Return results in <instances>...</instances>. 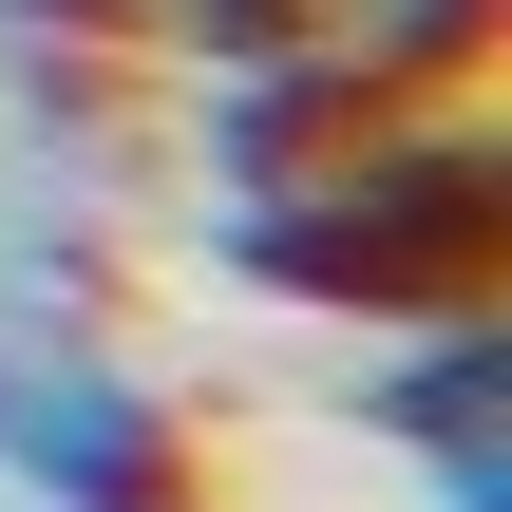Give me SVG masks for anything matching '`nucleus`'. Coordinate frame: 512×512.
Returning <instances> with one entry per match:
<instances>
[{
  "label": "nucleus",
  "instance_id": "f03ea898",
  "mask_svg": "<svg viewBox=\"0 0 512 512\" xmlns=\"http://www.w3.org/2000/svg\"><path fill=\"white\" fill-rule=\"evenodd\" d=\"M0 494H38V512H209V437L114 342V304H19L0 285Z\"/></svg>",
  "mask_w": 512,
  "mask_h": 512
},
{
  "label": "nucleus",
  "instance_id": "20e7f679",
  "mask_svg": "<svg viewBox=\"0 0 512 512\" xmlns=\"http://www.w3.org/2000/svg\"><path fill=\"white\" fill-rule=\"evenodd\" d=\"M342 0H133V38H171V57H266V38H323Z\"/></svg>",
  "mask_w": 512,
  "mask_h": 512
},
{
  "label": "nucleus",
  "instance_id": "f257e3e1",
  "mask_svg": "<svg viewBox=\"0 0 512 512\" xmlns=\"http://www.w3.org/2000/svg\"><path fill=\"white\" fill-rule=\"evenodd\" d=\"M209 266H228V285H266V304H304V323L494 304V266H512V152H494V114H475V95L361 114L342 152L209 190Z\"/></svg>",
  "mask_w": 512,
  "mask_h": 512
},
{
  "label": "nucleus",
  "instance_id": "39448f33",
  "mask_svg": "<svg viewBox=\"0 0 512 512\" xmlns=\"http://www.w3.org/2000/svg\"><path fill=\"white\" fill-rule=\"evenodd\" d=\"M0 512H38V494H0Z\"/></svg>",
  "mask_w": 512,
  "mask_h": 512
},
{
  "label": "nucleus",
  "instance_id": "7ed1b4c3",
  "mask_svg": "<svg viewBox=\"0 0 512 512\" xmlns=\"http://www.w3.org/2000/svg\"><path fill=\"white\" fill-rule=\"evenodd\" d=\"M342 418H361L380 456H418L437 512H512V323L494 304H418L399 361L342 380Z\"/></svg>",
  "mask_w": 512,
  "mask_h": 512
}]
</instances>
